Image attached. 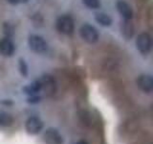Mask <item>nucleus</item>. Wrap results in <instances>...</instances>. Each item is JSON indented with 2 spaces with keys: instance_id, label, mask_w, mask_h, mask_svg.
I'll use <instances>...</instances> for the list:
<instances>
[{
  "instance_id": "nucleus-15",
  "label": "nucleus",
  "mask_w": 153,
  "mask_h": 144,
  "mask_svg": "<svg viewBox=\"0 0 153 144\" xmlns=\"http://www.w3.org/2000/svg\"><path fill=\"white\" fill-rule=\"evenodd\" d=\"M82 2L90 9H98L100 6V0H82Z\"/></svg>"
},
{
  "instance_id": "nucleus-8",
  "label": "nucleus",
  "mask_w": 153,
  "mask_h": 144,
  "mask_svg": "<svg viewBox=\"0 0 153 144\" xmlns=\"http://www.w3.org/2000/svg\"><path fill=\"white\" fill-rule=\"evenodd\" d=\"M116 6L119 13L121 14V16L124 19H126V20H130L133 16V11L130 5L124 1V0H118Z\"/></svg>"
},
{
  "instance_id": "nucleus-12",
  "label": "nucleus",
  "mask_w": 153,
  "mask_h": 144,
  "mask_svg": "<svg viewBox=\"0 0 153 144\" xmlns=\"http://www.w3.org/2000/svg\"><path fill=\"white\" fill-rule=\"evenodd\" d=\"M96 20H97L98 23H100V25L102 26H110L112 23V19L110 17L108 14H103V13H99L96 14Z\"/></svg>"
},
{
  "instance_id": "nucleus-4",
  "label": "nucleus",
  "mask_w": 153,
  "mask_h": 144,
  "mask_svg": "<svg viewBox=\"0 0 153 144\" xmlns=\"http://www.w3.org/2000/svg\"><path fill=\"white\" fill-rule=\"evenodd\" d=\"M43 127H44V124H43L42 120L40 118H38L36 116H31L27 119V121L25 123V128L28 134H39Z\"/></svg>"
},
{
  "instance_id": "nucleus-19",
  "label": "nucleus",
  "mask_w": 153,
  "mask_h": 144,
  "mask_svg": "<svg viewBox=\"0 0 153 144\" xmlns=\"http://www.w3.org/2000/svg\"><path fill=\"white\" fill-rule=\"evenodd\" d=\"M1 103L4 104V105H7V106H12L13 105V102H12L11 100H8V101L7 100H3Z\"/></svg>"
},
{
  "instance_id": "nucleus-7",
  "label": "nucleus",
  "mask_w": 153,
  "mask_h": 144,
  "mask_svg": "<svg viewBox=\"0 0 153 144\" xmlns=\"http://www.w3.org/2000/svg\"><path fill=\"white\" fill-rule=\"evenodd\" d=\"M138 88L141 90H143V92L150 93L153 90V79L150 75H140L138 77V79L136 81Z\"/></svg>"
},
{
  "instance_id": "nucleus-13",
  "label": "nucleus",
  "mask_w": 153,
  "mask_h": 144,
  "mask_svg": "<svg viewBox=\"0 0 153 144\" xmlns=\"http://www.w3.org/2000/svg\"><path fill=\"white\" fill-rule=\"evenodd\" d=\"M13 123V118L11 114L5 112H0V126L10 127Z\"/></svg>"
},
{
  "instance_id": "nucleus-9",
  "label": "nucleus",
  "mask_w": 153,
  "mask_h": 144,
  "mask_svg": "<svg viewBox=\"0 0 153 144\" xmlns=\"http://www.w3.org/2000/svg\"><path fill=\"white\" fill-rule=\"evenodd\" d=\"M14 52V44L10 38H5L0 40V54L5 57H10Z\"/></svg>"
},
{
  "instance_id": "nucleus-1",
  "label": "nucleus",
  "mask_w": 153,
  "mask_h": 144,
  "mask_svg": "<svg viewBox=\"0 0 153 144\" xmlns=\"http://www.w3.org/2000/svg\"><path fill=\"white\" fill-rule=\"evenodd\" d=\"M56 29L63 35H72L75 30L73 18L69 16H61L56 20Z\"/></svg>"
},
{
  "instance_id": "nucleus-14",
  "label": "nucleus",
  "mask_w": 153,
  "mask_h": 144,
  "mask_svg": "<svg viewBox=\"0 0 153 144\" xmlns=\"http://www.w3.org/2000/svg\"><path fill=\"white\" fill-rule=\"evenodd\" d=\"M122 32L127 38H131L134 33V28H133V25L131 24V22H129L128 20L126 19V22L123 23V25L122 27Z\"/></svg>"
},
{
  "instance_id": "nucleus-5",
  "label": "nucleus",
  "mask_w": 153,
  "mask_h": 144,
  "mask_svg": "<svg viewBox=\"0 0 153 144\" xmlns=\"http://www.w3.org/2000/svg\"><path fill=\"white\" fill-rule=\"evenodd\" d=\"M136 45L138 50L142 54H147L151 49V37L147 33H142L138 36L136 40Z\"/></svg>"
},
{
  "instance_id": "nucleus-17",
  "label": "nucleus",
  "mask_w": 153,
  "mask_h": 144,
  "mask_svg": "<svg viewBox=\"0 0 153 144\" xmlns=\"http://www.w3.org/2000/svg\"><path fill=\"white\" fill-rule=\"evenodd\" d=\"M27 102L31 103V104H37L40 102V97L39 96H36V95H31L30 97L28 98Z\"/></svg>"
},
{
  "instance_id": "nucleus-6",
  "label": "nucleus",
  "mask_w": 153,
  "mask_h": 144,
  "mask_svg": "<svg viewBox=\"0 0 153 144\" xmlns=\"http://www.w3.org/2000/svg\"><path fill=\"white\" fill-rule=\"evenodd\" d=\"M43 139L47 144H62L63 138L56 129L49 128L47 129L43 134Z\"/></svg>"
},
{
  "instance_id": "nucleus-11",
  "label": "nucleus",
  "mask_w": 153,
  "mask_h": 144,
  "mask_svg": "<svg viewBox=\"0 0 153 144\" xmlns=\"http://www.w3.org/2000/svg\"><path fill=\"white\" fill-rule=\"evenodd\" d=\"M22 90H23L24 93H26L30 96L31 95H36L39 91H41V85H40L39 80L35 81V82H33L32 84L24 86V88H22Z\"/></svg>"
},
{
  "instance_id": "nucleus-2",
  "label": "nucleus",
  "mask_w": 153,
  "mask_h": 144,
  "mask_svg": "<svg viewBox=\"0 0 153 144\" xmlns=\"http://www.w3.org/2000/svg\"><path fill=\"white\" fill-rule=\"evenodd\" d=\"M79 33L81 38L88 43H95L99 40L98 30L90 24H83L80 28Z\"/></svg>"
},
{
  "instance_id": "nucleus-18",
  "label": "nucleus",
  "mask_w": 153,
  "mask_h": 144,
  "mask_svg": "<svg viewBox=\"0 0 153 144\" xmlns=\"http://www.w3.org/2000/svg\"><path fill=\"white\" fill-rule=\"evenodd\" d=\"M8 2L11 4H13V5H16L19 3H26V2H28V0H8Z\"/></svg>"
},
{
  "instance_id": "nucleus-3",
  "label": "nucleus",
  "mask_w": 153,
  "mask_h": 144,
  "mask_svg": "<svg viewBox=\"0 0 153 144\" xmlns=\"http://www.w3.org/2000/svg\"><path fill=\"white\" fill-rule=\"evenodd\" d=\"M28 42L30 48L36 53H44L48 48L47 42L44 40V38L36 35L30 36Z\"/></svg>"
},
{
  "instance_id": "nucleus-20",
  "label": "nucleus",
  "mask_w": 153,
  "mask_h": 144,
  "mask_svg": "<svg viewBox=\"0 0 153 144\" xmlns=\"http://www.w3.org/2000/svg\"><path fill=\"white\" fill-rule=\"evenodd\" d=\"M75 144H88V142H86L85 140H79L78 142H76Z\"/></svg>"
},
{
  "instance_id": "nucleus-16",
  "label": "nucleus",
  "mask_w": 153,
  "mask_h": 144,
  "mask_svg": "<svg viewBox=\"0 0 153 144\" xmlns=\"http://www.w3.org/2000/svg\"><path fill=\"white\" fill-rule=\"evenodd\" d=\"M19 70H20V73L24 76L27 77L28 76V66L26 64V62L24 60H19Z\"/></svg>"
},
{
  "instance_id": "nucleus-10",
  "label": "nucleus",
  "mask_w": 153,
  "mask_h": 144,
  "mask_svg": "<svg viewBox=\"0 0 153 144\" xmlns=\"http://www.w3.org/2000/svg\"><path fill=\"white\" fill-rule=\"evenodd\" d=\"M39 82L41 85V90H44L45 93L50 94L55 91L56 84H55V80L53 79L52 76L49 75L42 76L39 79Z\"/></svg>"
}]
</instances>
